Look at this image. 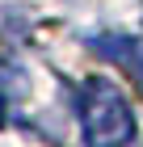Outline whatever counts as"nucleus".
Wrapping results in <instances>:
<instances>
[{
    "label": "nucleus",
    "mask_w": 143,
    "mask_h": 147,
    "mask_svg": "<svg viewBox=\"0 0 143 147\" xmlns=\"http://www.w3.org/2000/svg\"><path fill=\"white\" fill-rule=\"evenodd\" d=\"M0 126H4V97H0Z\"/></svg>",
    "instance_id": "2"
},
{
    "label": "nucleus",
    "mask_w": 143,
    "mask_h": 147,
    "mask_svg": "<svg viewBox=\"0 0 143 147\" xmlns=\"http://www.w3.org/2000/svg\"><path fill=\"white\" fill-rule=\"evenodd\" d=\"M80 126L93 147L135 139V113L126 105V97L118 92V84H110L105 76H88L80 84Z\"/></svg>",
    "instance_id": "1"
}]
</instances>
